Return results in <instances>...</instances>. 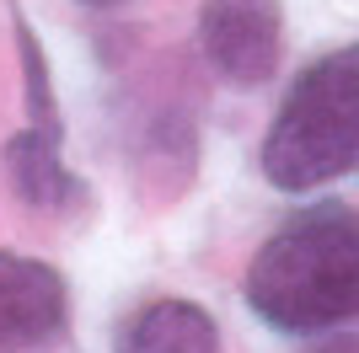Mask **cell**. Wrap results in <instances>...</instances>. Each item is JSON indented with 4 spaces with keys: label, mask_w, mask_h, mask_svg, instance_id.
<instances>
[{
    "label": "cell",
    "mask_w": 359,
    "mask_h": 353,
    "mask_svg": "<svg viewBox=\"0 0 359 353\" xmlns=\"http://www.w3.org/2000/svg\"><path fill=\"white\" fill-rule=\"evenodd\" d=\"M241 294L257 321L290 338L332 332L359 316V209L311 204L257 247Z\"/></svg>",
    "instance_id": "obj_1"
},
{
    "label": "cell",
    "mask_w": 359,
    "mask_h": 353,
    "mask_svg": "<svg viewBox=\"0 0 359 353\" xmlns=\"http://www.w3.org/2000/svg\"><path fill=\"white\" fill-rule=\"evenodd\" d=\"M359 172V43L327 48L295 75L263 134V176L279 193H311Z\"/></svg>",
    "instance_id": "obj_2"
},
{
    "label": "cell",
    "mask_w": 359,
    "mask_h": 353,
    "mask_svg": "<svg viewBox=\"0 0 359 353\" xmlns=\"http://www.w3.org/2000/svg\"><path fill=\"white\" fill-rule=\"evenodd\" d=\"M198 54L231 86H263L285 59V6L279 0H204Z\"/></svg>",
    "instance_id": "obj_3"
},
{
    "label": "cell",
    "mask_w": 359,
    "mask_h": 353,
    "mask_svg": "<svg viewBox=\"0 0 359 353\" xmlns=\"http://www.w3.org/2000/svg\"><path fill=\"white\" fill-rule=\"evenodd\" d=\"M70 326L65 273L27 251H0V353H43Z\"/></svg>",
    "instance_id": "obj_4"
},
{
    "label": "cell",
    "mask_w": 359,
    "mask_h": 353,
    "mask_svg": "<svg viewBox=\"0 0 359 353\" xmlns=\"http://www.w3.org/2000/svg\"><path fill=\"white\" fill-rule=\"evenodd\" d=\"M6 176L32 214H81L91 204V188L65 166L60 139H48L38 129H22L6 139Z\"/></svg>",
    "instance_id": "obj_5"
},
{
    "label": "cell",
    "mask_w": 359,
    "mask_h": 353,
    "mask_svg": "<svg viewBox=\"0 0 359 353\" xmlns=\"http://www.w3.org/2000/svg\"><path fill=\"white\" fill-rule=\"evenodd\" d=\"M118 353H220V326L194 300H150L118 332Z\"/></svg>",
    "instance_id": "obj_6"
},
{
    "label": "cell",
    "mask_w": 359,
    "mask_h": 353,
    "mask_svg": "<svg viewBox=\"0 0 359 353\" xmlns=\"http://www.w3.org/2000/svg\"><path fill=\"white\" fill-rule=\"evenodd\" d=\"M11 32H16V59H22V102H27V129L48 134V139H65V118H60V91H54V70H48V54L32 32L27 11L11 6Z\"/></svg>",
    "instance_id": "obj_7"
},
{
    "label": "cell",
    "mask_w": 359,
    "mask_h": 353,
    "mask_svg": "<svg viewBox=\"0 0 359 353\" xmlns=\"http://www.w3.org/2000/svg\"><path fill=\"white\" fill-rule=\"evenodd\" d=\"M311 353H359V338H332V342H322V348H311Z\"/></svg>",
    "instance_id": "obj_8"
},
{
    "label": "cell",
    "mask_w": 359,
    "mask_h": 353,
    "mask_svg": "<svg viewBox=\"0 0 359 353\" xmlns=\"http://www.w3.org/2000/svg\"><path fill=\"white\" fill-rule=\"evenodd\" d=\"M86 6H118V0H86Z\"/></svg>",
    "instance_id": "obj_9"
}]
</instances>
